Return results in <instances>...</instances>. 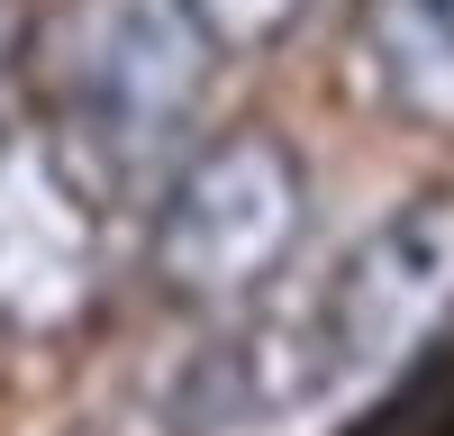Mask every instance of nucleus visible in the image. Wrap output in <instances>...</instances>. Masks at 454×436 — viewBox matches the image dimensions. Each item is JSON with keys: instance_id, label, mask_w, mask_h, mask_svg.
<instances>
[{"instance_id": "1", "label": "nucleus", "mask_w": 454, "mask_h": 436, "mask_svg": "<svg viewBox=\"0 0 454 436\" xmlns=\"http://www.w3.org/2000/svg\"><path fill=\"white\" fill-rule=\"evenodd\" d=\"M454 327V182L409 191L382 228H364L300 309L246 318L192 373L200 436H254L300 409H327L364 382H391Z\"/></svg>"}, {"instance_id": "2", "label": "nucleus", "mask_w": 454, "mask_h": 436, "mask_svg": "<svg viewBox=\"0 0 454 436\" xmlns=\"http://www.w3.org/2000/svg\"><path fill=\"white\" fill-rule=\"evenodd\" d=\"M209 73L218 46L182 0H55L27 36V82L46 109L36 128L100 182V200L192 145Z\"/></svg>"}, {"instance_id": "3", "label": "nucleus", "mask_w": 454, "mask_h": 436, "mask_svg": "<svg viewBox=\"0 0 454 436\" xmlns=\"http://www.w3.org/2000/svg\"><path fill=\"white\" fill-rule=\"evenodd\" d=\"M300 237H309V155L282 128L237 119V128L192 136L164 164L145 273H155V291L173 309L237 318L273 291V273L300 254Z\"/></svg>"}, {"instance_id": "4", "label": "nucleus", "mask_w": 454, "mask_h": 436, "mask_svg": "<svg viewBox=\"0 0 454 436\" xmlns=\"http://www.w3.org/2000/svg\"><path fill=\"white\" fill-rule=\"evenodd\" d=\"M100 273V182L46 128H0V346H46L82 327Z\"/></svg>"}, {"instance_id": "5", "label": "nucleus", "mask_w": 454, "mask_h": 436, "mask_svg": "<svg viewBox=\"0 0 454 436\" xmlns=\"http://www.w3.org/2000/svg\"><path fill=\"white\" fill-rule=\"evenodd\" d=\"M364 91L409 128H454V0H364Z\"/></svg>"}, {"instance_id": "6", "label": "nucleus", "mask_w": 454, "mask_h": 436, "mask_svg": "<svg viewBox=\"0 0 454 436\" xmlns=\"http://www.w3.org/2000/svg\"><path fill=\"white\" fill-rule=\"evenodd\" d=\"M346 436H454V354L445 363H419V373L400 363V382L372 400Z\"/></svg>"}, {"instance_id": "7", "label": "nucleus", "mask_w": 454, "mask_h": 436, "mask_svg": "<svg viewBox=\"0 0 454 436\" xmlns=\"http://www.w3.org/2000/svg\"><path fill=\"white\" fill-rule=\"evenodd\" d=\"M182 10H192V27L218 46V64H246V55H273L300 27L309 0H182Z\"/></svg>"}]
</instances>
